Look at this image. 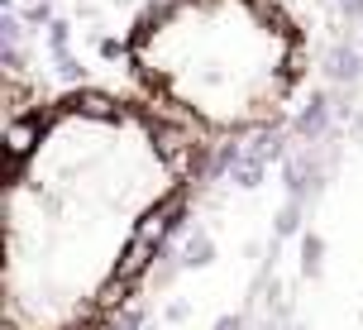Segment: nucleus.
I'll use <instances>...</instances> for the list:
<instances>
[{
  "instance_id": "nucleus-1",
  "label": "nucleus",
  "mask_w": 363,
  "mask_h": 330,
  "mask_svg": "<svg viewBox=\"0 0 363 330\" xmlns=\"http://www.w3.org/2000/svg\"><path fill=\"white\" fill-rule=\"evenodd\" d=\"M134 57L163 96L220 125H258L291 77L282 29L239 0H186L163 10L134 43Z\"/></svg>"
}]
</instances>
